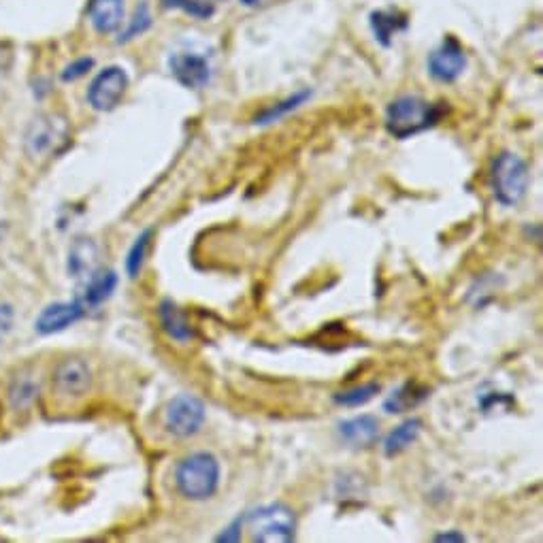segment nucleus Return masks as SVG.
Wrapping results in <instances>:
<instances>
[{
  "label": "nucleus",
  "mask_w": 543,
  "mask_h": 543,
  "mask_svg": "<svg viewBox=\"0 0 543 543\" xmlns=\"http://www.w3.org/2000/svg\"><path fill=\"white\" fill-rule=\"evenodd\" d=\"M337 433L345 446L365 450L375 446L377 439H380V422L369 414H362L350 420H343L337 426Z\"/></svg>",
  "instance_id": "nucleus-12"
},
{
  "label": "nucleus",
  "mask_w": 543,
  "mask_h": 543,
  "mask_svg": "<svg viewBox=\"0 0 543 543\" xmlns=\"http://www.w3.org/2000/svg\"><path fill=\"white\" fill-rule=\"evenodd\" d=\"M88 15L98 32L111 35L124 22V0H92Z\"/></svg>",
  "instance_id": "nucleus-14"
},
{
  "label": "nucleus",
  "mask_w": 543,
  "mask_h": 543,
  "mask_svg": "<svg viewBox=\"0 0 543 543\" xmlns=\"http://www.w3.org/2000/svg\"><path fill=\"white\" fill-rule=\"evenodd\" d=\"M243 524L250 526L252 541L258 543H290L296 537V516L284 503L254 509L243 516Z\"/></svg>",
  "instance_id": "nucleus-4"
},
{
  "label": "nucleus",
  "mask_w": 543,
  "mask_h": 543,
  "mask_svg": "<svg viewBox=\"0 0 543 543\" xmlns=\"http://www.w3.org/2000/svg\"><path fill=\"white\" fill-rule=\"evenodd\" d=\"M380 390H382L380 384H362L352 390L333 394V401L341 407H360V405H367L369 401H373L377 394H380Z\"/></svg>",
  "instance_id": "nucleus-21"
},
{
  "label": "nucleus",
  "mask_w": 543,
  "mask_h": 543,
  "mask_svg": "<svg viewBox=\"0 0 543 543\" xmlns=\"http://www.w3.org/2000/svg\"><path fill=\"white\" fill-rule=\"evenodd\" d=\"M152 228L143 230V233L135 239L133 248H130L128 252V258H126V273L130 279L139 277L141 269H143V262H145V256H147V248H150V241H152Z\"/></svg>",
  "instance_id": "nucleus-22"
},
{
  "label": "nucleus",
  "mask_w": 543,
  "mask_h": 543,
  "mask_svg": "<svg viewBox=\"0 0 543 543\" xmlns=\"http://www.w3.org/2000/svg\"><path fill=\"white\" fill-rule=\"evenodd\" d=\"M92 386V371L81 358L62 360L54 371V388L62 397H84Z\"/></svg>",
  "instance_id": "nucleus-9"
},
{
  "label": "nucleus",
  "mask_w": 543,
  "mask_h": 543,
  "mask_svg": "<svg viewBox=\"0 0 543 543\" xmlns=\"http://www.w3.org/2000/svg\"><path fill=\"white\" fill-rule=\"evenodd\" d=\"M98 245L90 237H77L69 250L67 269L75 279H88L96 271Z\"/></svg>",
  "instance_id": "nucleus-13"
},
{
  "label": "nucleus",
  "mask_w": 543,
  "mask_h": 543,
  "mask_svg": "<svg viewBox=\"0 0 543 543\" xmlns=\"http://www.w3.org/2000/svg\"><path fill=\"white\" fill-rule=\"evenodd\" d=\"M175 484L179 495L188 501H207L218 492L220 463L209 452H196L179 460L175 469Z\"/></svg>",
  "instance_id": "nucleus-2"
},
{
  "label": "nucleus",
  "mask_w": 543,
  "mask_h": 543,
  "mask_svg": "<svg viewBox=\"0 0 543 543\" xmlns=\"http://www.w3.org/2000/svg\"><path fill=\"white\" fill-rule=\"evenodd\" d=\"M241 529H243V518H237L222 535L216 537V541H239L241 539Z\"/></svg>",
  "instance_id": "nucleus-26"
},
{
  "label": "nucleus",
  "mask_w": 543,
  "mask_h": 543,
  "mask_svg": "<svg viewBox=\"0 0 543 543\" xmlns=\"http://www.w3.org/2000/svg\"><path fill=\"white\" fill-rule=\"evenodd\" d=\"M241 3H243L245 7H256V5L262 3V0H241Z\"/></svg>",
  "instance_id": "nucleus-29"
},
{
  "label": "nucleus",
  "mask_w": 543,
  "mask_h": 543,
  "mask_svg": "<svg viewBox=\"0 0 543 543\" xmlns=\"http://www.w3.org/2000/svg\"><path fill=\"white\" fill-rule=\"evenodd\" d=\"M371 28L375 39L384 47H390L394 35L407 28V18L399 11H375L371 13Z\"/></svg>",
  "instance_id": "nucleus-19"
},
{
  "label": "nucleus",
  "mask_w": 543,
  "mask_h": 543,
  "mask_svg": "<svg viewBox=\"0 0 543 543\" xmlns=\"http://www.w3.org/2000/svg\"><path fill=\"white\" fill-rule=\"evenodd\" d=\"M67 143H69L67 120L52 113L39 115V118L32 120L24 137L26 154L35 162L60 154L64 147H67Z\"/></svg>",
  "instance_id": "nucleus-5"
},
{
  "label": "nucleus",
  "mask_w": 543,
  "mask_h": 543,
  "mask_svg": "<svg viewBox=\"0 0 543 543\" xmlns=\"http://www.w3.org/2000/svg\"><path fill=\"white\" fill-rule=\"evenodd\" d=\"M158 316H160L162 328H164V331H167V335L171 339H175L179 343H186V341L194 339V333H192V326L188 322V316L171 299H164L160 303Z\"/></svg>",
  "instance_id": "nucleus-17"
},
{
  "label": "nucleus",
  "mask_w": 543,
  "mask_h": 543,
  "mask_svg": "<svg viewBox=\"0 0 543 543\" xmlns=\"http://www.w3.org/2000/svg\"><path fill=\"white\" fill-rule=\"evenodd\" d=\"M490 184L497 203L503 207H516L526 196V190H529L531 184L529 167H526V162L520 156L503 152L492 162Z\"/></svg>",
  "instance_id": "nucleus-3"
},
{
  "label": "nucleus",
  "mask_w": 543,
  "mask_h": 543,
  "mask_svg": "<svg viewBox=\"0 0 543 543\" xmlns=\"http://www.w3.org/2000/svg\"><path fill=\"white\" fill-rule=\"evenodd\" d=\"M431 390L418 382H405L397 390H392L390 397L384 401L386 414H405V411L416 409L422 401L429 399Z\"/></svg>",
  "instance_id": "nucleus-15"
},
{
  "label": "nucleus",
  "mask_w": 543,
  "mask_h": 543,
  "mask_svg": "<svg viewBox=\"0 0 543 543\" xmlns=\"http://www.w3.org/2000/svg\"><path fill=\"white\" fill-rule=\"evenodd\" d=\"M39 392V386L28 380V377H22V380H15L11 390H9V399L13 403V407H26L32 403V399H35V394Z\"/></svg>",
  "instance_id": "nucleus-23"
},
{
  "label": "nucleus",
  "mask_w": 543,
  "mask_h": 543,
  "mask_svg": "<svg viewBox=\"0 0 543 543\" xmlns=\"http://www.w3.org/2000/svg\"><path fill=\"white\" fill-rule=\"evenodd\" d=\"M207 420V409L201 399L192 394H177L164 409V429L177 439H188L201 433Z\"/></svg>",
  "instance_id": "nucleus-6"
},
{
  "label": "nucleus",
  "mask_w": 543,
  "mask_h": 543,
  "mask_svg": "<svg viewBox=\"0 0 543 543\" xmlns=\"http://www.w3.org/2000/svg\"><path fill=\"white\" fill-rule=\"evenodd\" d=\"M86 316V305L81 299L67 301V303H54L41 311V316L35 322V328L41 335H54L60 331H67L69 326L79 322Z\"/></svg>",
  "instance_id": "nucleus-11"
},
{
  "label": "nucleus",
  "mask_w": 543,
  "mask_h": 543,
  "mask_svg": "<svg viewBox=\"0 0 543 543\" xmlns=\"http://www.w3.org/2000/svg\"><path fill=\"white\" fill-rule=\"evenodd\" d=\"M92 67H94V60L92 58H81V60L69 64V67L64 69L62 81H75L79 77H84Z\"/></svg>",
  "instance_id": "nucleus-25"
},
{
  "label": "nucleus",
  "mask_w": 543,
  "mask_h": 543,
  "mask_svg": "<svg viewBox=\"0 0 543 543\" xmlns=\"http://www.w3.org/2000/svg\"><path fill=\"white\" fill-rule=\"evenodd\" d=\"M422 431V420L418 418H409L403 424H399L397 429L390 431V435L384 439V456L386 458H394L403 454L405 450H409L414 443L418 441Z\"/></svg>",
  "instance_id": "nucleus-18"
},
{
  "label": "nucleus",
  "mask_w": 543,
  "mask_h": 543,
  "mask_svg": "<svg viewBox=\"0 0 543 543\" xmlns=\"http://www.w3.org/2000/svg\"><path fill=\"white\" fill-rule=\"evenodd\" d=\"M467 69V54L463 45L454 37H448L429 56V73L441 84H452Z\"/></svg>",
  "instance_id": "nucleus-8"
},
{
  "label": "nucleus",
  "mask_w": 543,
  "mask_h": 543,
  "mask_svg": "<svg viewBox=\"0 0 543 543\" xmlns=\"http://www.w3.org/2000/svg\"><path fill=\"white\" fill-rule=\"evenodd\" d=\"M115 286H118V275H115V271L96 269L86 279V288H84V294H81V303H84L86 307L103 305L107 299H111Z\"/></svg>",
  "instance_id": "nucleus-16"
},
{
  "label": "nucleus",
  "mask_w": 543,
  "mask_h": 543,
  "mask_svg": "<svg viewBox=\"0 0 543 543\" xmlns=\"http://www.w3.org/2000/svg\"><path fill=\"white\" fill-rule=\"evenodd\" d=\"M11 322H13V311H11V307L5 305V303H0V335L9 331Z\"/></svg>",
  "instance_id": "nucleus-27"
},
{
  "label": "nucleus",
  "mask_w": 543,
  "mask_h": 543,
  "mask_svg": "<svg viewBox=\"0 0 543 543\" xmlns=\"http://www.w3.org/2000/svg\"><path fill=\"white\" fill-rule=\"evenodd\" d=\"M443 103H429L420 96H401L386 109V130L394 139H409L441 122Z\"/></svg>",
  "instance_id": "nucleus-1"
},
{
  "label": "nucleus",
  "mask_w": 543,
  "mask_h": 543,
  "mask_svg": "<svg viewBox=\"0 0 543 543\" xmlns=\"http://www.w3.org/2000/svg\"><path fill=\"white\" fill-rule=\"evenodd\" d=\"M150 24H152V18H150V13H147V7L143 5V7L137 11L133 24H130V28L124 32V37H122L120 41L135 39L137 35H141V32H145L147 28H150Z\"/></svg>",
  "instance_id": "nucleus-24"
},
{
  "label": "nucleus",
  "mask_w": 543,
  "mask_h": 543,
  "mask_svg": "<svg viewBox=\"0 0 543 543\" xmlns=\"http://www.w3.org/2000/svg\"><path fill=\"white\" fill-rule=\"evenodd\" d=\"M169 67H171L173 77L184 88L201 90L211 81L209 62H207V58H203L199 54H188V52L175 54L169 60Z\"/></svg>",
  "instance_id": "nucleus-10"
},
{
  "label": "nucleus",
  "mask_w": 543,
  "mask_h": 543,
  "mask_svg": "<svg viewBox=\"0 0 543 543\" xmlns=\"http://www.w3.org/2000/svg\"><path fill=\"white\" fill-rule=\"evenodd\" d=\"M435 541H458V543H463L465 541V535L463 533H458V531H450V533H439L433 537Z\"/></svg>",
  "instance_id": "nucleus-28"
},
{
  "label": "nucleus",
  "mask_w": 543,
  "mask_h": 543,
  "mask_svg": "<svg viewBox=\"0 0 543 543\" xmlns=\"http://www.w3.org/2000/svg\"><path fill=\"white\" fill-rule=\"evenodd\" d=\"M128 90V75L120 67H109L98 73L88 88V103L96 111H111L122 103Z\"/></svg>",
  "instance_id": "nucleus-7"
},
{
  "label": "nucleus",
  "mask_w": 543,
  "mask_h": 543,
  "mask_svg": "<svg viewBox=\"0 0 543 543\" xmlns=\"http://www.w3.org/2000/svg\"><path fill=\"white\" fill-rule=\"evenodd\" d=\"M309 96H311L309 90H301V92L292 94L290 98H286L284 103H279V105H275V107H269L267 111H262L260 115H256L254 124H258V126H267V124H273V122H277V120H282L284 115H288L290 111L299 109V107L307 101Z\"/></svg>",
  "instance_id": "nucleus-20"
}]
</instances>
